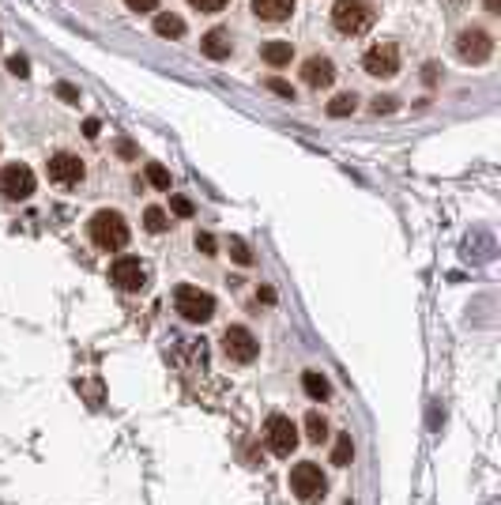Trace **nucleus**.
Masks as SVG:
<instances>
[{
    "label": "nucleus",
    "mask_w": 501,
    "mask_h": 505,
    "mask_svg": "<svg viewBox=\"0 0 501 505\" xmlns=\"http://www.w3.org/2000/svg\"><path fill=\"white\" fill-rule=\"evenodd\" d=\"M87 230H91V242L99 245L102 253H121L128 245V223H125V215L113 212V207L94 212L91 223H87Z\"/></svg>",
    "instance_id": "obj_1"
},
{
    "label": "nucleus",
    "mask_w": 501,
    "mask_h": 505,
    "mask_svg": "<svg viewBox=\"0 0 501 505\" xmlns=\"http://www.w3.org/2000/svg\"><path fill=\"white\" fill-rule=\"evenodd\" d=\"M174 309L189 320V324H207V320L215 317V298L207 291H200V287H192V283H181L174 291Z\"/></svg>",
    "instance_id": "obj_2"
},
{
    "label": "nucleus",
    "mask_w": 501,
    "mask_h": 505,
    "mask_svg": "<svg viewBox=\"0 0 501 505\" xmlns=\"http://www.w3.org/2000/svg\"><path fill=\"white\" fill-rule=\"evenodd\" d=\"M290 491L298 494L302 505H317L328 494V479L320 475V468L313 460H305V464H294V471H290Z\"/></svg>",
    "instance_id": "obj_3"
},
{
    "label": "nucleus",
    "mask_w": 501,
    "mask_h": 505,
    "mask_svg": "<svg viewBox=\"0 0 501 505\" xmlns=\"http://www.w3.org/2000/svg\"><path fill=\"white\" fill-rule=\"evenodd\" d=\"M374 23V8L366 0H336L332 4V27L339 34H362Z\"/></svg>",
    "instance_id": "obj_4"
},
{
    "label": "nucleus",
    "mask_w": 501,
    "mask_h": 505,
    "mask_svg": "<svg viewBox=\"0 0 501 505\" xmlns=\"http://www.w3.org/2000/svg\"><path fill=\"white\" fill-rule=\"evenodd\" d=\"M264 437H268V449L276 456H290L298 449V426L290 415H268V422H264Z\"/></svg>",
    "instance_id": "obj_5"
},
{
    "label": "nucleus",
    "mask_w": 501,
    "mask_h": 505,
    "mask_svg": "<svg viewBox=\"0 0 501 505\" xmlns=\"http://www.w3.org/2000/svg\"><path fill=\"white\" fill-rule=\"evenodd\" d=\"M362 68H366L369 76H377V79H392L396 72H400V50H396V42L369 45L366 57H362Z\"/></svg>",
    "instance_id": "obj_6"
},
{
    "label": "nucleus",
    "mask_w": 501,
    "mask_h": 505,
    "mask_svg": "<svg viewBox=\"0 0 501 505\" xmlns=\"http://www.w3.org/2000/svg\"><path fill=\"white\" fill-rule=\"evenodd\" d=\"M456 53H460V61H467V64H487L490 53H494V42H490L487 30L467 27V30H460V38H456Z\"/></svg>",
    "instance_id": "obj_7"
},
{
    "label": "nucleus",
    "mask_w": 501,
    "mask_h": 505,
    "mask_svg": "<svg viewBox=\"0 0 501 505\" xmlns=\"http://www.w3.org/2000/svg\"><path fill=\"white\" fill-rule=\"evenodd\" d=\"M34 170H30L27 163H12L0 170V192H4L8 200H27L30 192H34Z\"/></svg>",
    "instance_id": "obj_8"
},
{
    "label": "nucleus",
    "mask_w": 501,
    "mask_h": 505,
    "mask_svg": "<svg viewBox=\"0 0 501 505\" xmlns=\"http://www.w3.org/2000/svg\"><path fill=\"white\" fill-rule=\"evenodd\" d=\"M223 351L234 358V362H253L256 351H260V343H256V336L249 332L245 324H230L223 332Z\"/></svg>",
    "instance_id": "obj_9"
},
{
    "label": "nucleus",
    "mask_w": 501,
    "mask_h": 505,
    "mask_svg": "<svg viewBox=\"0 0 501 505\" xmlns=\"http://www.w3.org/2000/svg\"><path fill=\"white\" fill-rule=\"evenodd\" d=\"M45 174H50V181H57V185H79L83 181V158L72 155V151H57V155L45 163Z\"/></svg>",
    "instance_id": "obj_10"
},
{
    "label": "nucleus",
    "mask_w": 501,
    "mask_h": 505,
    "mask_svg": "<svg viewBox=\"0 0 501 505\" xmlns=\"http://www.w3.org/2000/svg\"><path fill=\"white\" fill-rule=\"evenodd\" d=\"M110 279L121 287V291L136 294V291H143V287H147V268H143L136 256H121V260H113Z\"/></svg>",
    "instance_id": "obj_11"
},
{
    "label": "nucleus",
    "mask_w": 501,
    "mask_h": 505,
    "mask_svg": "<svg viewBox=\"0 0 501 505\" xmlns=\"http://www.w3.org/2000/svg\"><path fill=\"white\" fill-rule=\"evenodd\" d=\"M302 79H305V87H332V79H336V64L328 61V57H309L302 64Z\"/></svg>",
    "instance_id": "obj_12"
},
{
    "label": "nucleus",
    "mask_w": 501,
    "mask_h": 505,
    "mask_svg": "<svg viewBox=\"0 0 501 505\" xmlns=\"http://www.w3.org/2000/svg\"><path fill=\"white\" fill-rule=\"evenodd\" d=\"M249 4H253V15L264 23H283L294 12V0H249Z\"/></svg>",
    "instance_id": "obj_13"
},
{
    "label": "nucleus",
    "mask_w": 501,
    "mask_h": 505,
    "mask_svg": "<svg viewBox=\"0 0 501 505\" xmlns=\"http://www.w3.org/2000/svg\"><path fill=\"white\" fill-rule=\"evenodd\" d=\"M200 50H204L212 61H226V57H230V50H234V42H230V30H223V27L207 30V34L200 38Z\"/></svg>",
    "instance_id": "obj_14"
},
{
    "label": "nucleus",
    "mask_w": 501,
    "mask_h": 505,
    "mask_svg": "<svg viewBox=\"0 0 501 505\" xmlns=\"http://www.w3.org/2000/svg\"><path fill=\"white\" fill-rule=\"evenodd\" d=\"M260 57H264V64H272V68H283V64H290V57H294V45L290 42H264Z\"/></svg>",
    "instance_id": "obj_15"
},
{
    "label": "nucleus",
    "mask_w": 501,
    "mask_h": 505,
    "mask_svg": "<svg viewBox=\"0 0 501 505\" xmlns=\"http://www.w3.org/2000/svg\"><path fill=\"white\" fill-rule=\"evenodd\" d=\"M302 389H305V396H313V400H328L332 384H328V378L320 370H305L302 373Z\"/></svg>",
    "instance_id": "obj_16"
},
{
    "label": "nucleus",
    "mask_w": 501,
    "mask_h": 505,
    "mask_svg": "<svg viewBox=\"0 0 501 505\" xmlns=\"http://www.w3.org/2000/svg\"><path fill=\"white\" fill-rule=\"evenodd\" d=\"M155 34L159 38H181L185 34V19L174 12H159L155 15Z\"/></svg>",
    "instance_id": "obj_17"
},
{
    "label": "nucleus",
    "mask_w": 501,
    "mask_h": 505,
    "mask_svg": "<svg viewBox=\"0 0 501 505\" xmlns=\"http://www.w3.org/2000/svg\"><path fill=\"white\" fill-rule=\"evenodd\" d=\"M305 437H309L313 445H320L328 437V422H325V415L320 411H309L305 415Z\"/></svg>",
    "instance_id": "obj_18"
},
{
    "label": "nucleus",
    "mask_w": 501,
    "mask_h": 505,
    "mask_svg": "<svg viewBox=\"0 0 501 505\" xmlns=\"http://www.w3.org/2000/svg\"><path fill=\"white\" fill-rule=\"evenodd\" d=\"M143 227H147L151 234H163V230L170 227V215L163 212V207H155V204H151L147 212H143Z\"/></svg>",
    "instance_id": "obj_19"
},
{
    "label": "nucleus",
    "mask_w": 501,
    "mask_h": 505,
    "mask_svg": "<svg viewBox=\"0 0 501 505\" xmlns=\"http://www.w3.org/2000/svg\"><path fill=\"white\" fill-rule=\"evenodd\" d=\"M351 456H354L351 434H339L336 437V449H332V464H336V468H347V464H351Z\"/></svg>",
    "instance_id": "obj_20"
},
{
    "label": "nucleus",
    "mask_w": 501,
    "mask_h": 505,
    "mask_svg": "<svg viewBox=\"0 0 501 505\" xmlns=\"http://www.w3.org/2000/svg\"><path fill=\"white\" fill-rule=\"evenodd\" d=\"M354 106H358V99H354V91H347V94H336V99L328 102V114L347 117V114H354Z\"/></svg>",
    "instance_id": "obj_21"
},
{
    "label": "nucleus",
    "mask_w": 501,
    "mask_h": 505,
    "mask_svg": "<svg viewBox=\"0 0 501 505\" xmlns=\"http://www.w3.org/2000/svg\"><path fill=\"white\" fill-rule=\"evenodd\" d=\"M226 253H230L234 264H241V268H249V264H253V253H249V245L241 242V238H226Z\"/></svg>",
    "instance_id": "obj_22"
},
{
    "label": "nucleus",
    "mask_w": 501,
    "mask_h": 505,
    "mask_svg": "<svg viewBox=\"0 0 501 505\" xmlns=\"http://www.w3.org/2000/svg\"><path fill=\"white\" fill-rule=\"evenodd\" d=\"M147 181L155 189H170V170L163 163H147Z\"/></svg>",
    "instance_id": "obj_23"
},
{
    "label": "nucleus",
    "mask_w": 501,
    "mask_h": 505,
    "mask_svg": "<svg viewBox=\"0 0 501 505\" xmlns=\"http://www.w3.org/2000/svg\"><path fill=\"white\" fill-rule=\"evenodd\" d=\"M264 87H268L272 94H279V99H287V102H294V87L287 83V79H279V76H268L264 79Z\"/></svg>",
    "instance_id": "obj_24"
},
{
    "label": "nucleus",
    "mask_w": 501,
    "mask_h": 505,
    "mask_svg": "<svg viewBox=\"0 0 501 505\" xmlns=\"http://www.w3.org/2000/svg\"><path fill=\"white\" fill-rule=\"evenodd\" d=\"M8 72H12V76H30V61L23 57V53H15V57H8Z\"/></svg>",
    "instance_id": "obj_25"
},
{
    "label": "nucleus",
    "mask_w": 501,
    "mask_h": 505,
    "mask_svg": "<svg viewBox=\"0 0 501 505\" xmlns=\"http://www.w3.org/2000/svg\"><path fill=\"white\" fill-rule=\"evenodd\" d=\"M192 8H196V12H204V15H212V12H223L226 4H230V0H189Z\"/></svg>",
    "instance_id": "obj_26"
},
{
    "label": "nucleus",
    "mask_w": 501,
    "mask_h": 505,
    "mask_svg": "<svg viewBox=\"0 0 501 505\" xmlns=\"http://www.w3.org/2000/svg\"><path fill=\"white\" fill-rule=\"evenodd\" d=\"M196 249L204 256H215V238L207 234V230H196Z\"/></svg>",
    "instance_id": "obj_27"
},
{
    "label": "nucleus",
    "mask_w": 501,
    "mask_h": 505,
    "mask_svg": "<svg viewBox=\"0 0 501 505\" xmlns=\"http://www.w3.org/2000/svg\"><path fill=\"white\" fill-rule=\"evenodd\" d=\"M57 99H64L68 106H79V91L72 83H57Z\"/></svg>",
    "instance_id": "obj_28"
},
{
    "label": "nucleus",
    "mask_w": 501,
    "mask_h": 505,
    "mask_svg": "<svg viewBox=\"0 0 501 505\" xmlns=\"http://www.w3.org/2000/svg\"><path fill=\"white\" fill-rule=\"evenodd\" d=\"M170 207H174V215H181V219H189V215H192V200L189 196H174V200H170Z\"/></svg>",
    "instance_id": "obj_29"
},
{
    "label": "nucleus",
    "mask_w": 501,
    "mask_h": 505,
    "mask_svg": "<svg viewBox=\"0 0 501 505\" xmlns=\"http://www.w3.org/2000/svg\"><path fill=\"white\" fill-rule=\"evenodd\" d=\"M392 110H396L392 94H377V99H374V114H392Z\"/></svg>",
    "instance_id": "obj_30"
},
{
    "label": "nucleus",
    "mask_w": 501,
    "mask_h": 505,
    "mask_svg": "<svg viewBox=\"0 0 501 505\" xmlns=\"http://www.w3.org/2000/svg\"><path fill=\"white\" fill-rule=\"evenodd\" d=\"M125 8L128 12H155L159 0H125Z\"/></svg>",
    "instance_id": "obj_31"
},
{
    "label": "nucleus",
    "mask_w": 501,
    "mask_h": 505,
    "mask_svg": "<svg viewBox=\"0 0 501 505\" xmlns=\"http://www.w3.org/2000/svg\"><path fill=\"white\" fill-rule=\"evenodd\" d=\"M99 132H102V125L94 121V117H87V121H83V136H87V140H99Z\"/></svg>",
    "instance_id": "obj_32"
},
{
    "label": "nucleus",
    "mask_w": 501,
    "mask_h": 505,
    "mask_svg": "<svg viewBox=\"0 0 501 505\" xmlns=\"http://www.w3.org/2000/svg\"><path fill=\"white\" fill-rule=\"evenodd\" d=\"M256 298H260V302H276V291H272V287H260V291H256Z\"/></svg>",
    "instance_id": "obj_33"
},
{
    "label": "nucleus",
    "mask_w": 501,
    "mask_h": 505,
    "mask_svg": "<svg viewBox=\"0 0 501 505\" xmlns=\"http://www.w3.org/2000/svg\"><path fill=\"white\" fill-rule=\"evenodd\" d=\"M117 151H121V155H125V158H128V155H132V151H136V147H132V143H128V140H121V143H117Z\"/></svg>",
    "instance_id": "obj_34"
},
{
    "label": "nucleus",
    "mask_w": 501,
    "mask_h": 505,
    "mask_svg": "<svg viewBox=\"0 0 501 505\" xmlns=\"http://www.w3.org/2000/svg\"><path fill=\"white\" fill-rule=\"evenodd\" d=\"M487 12H498V0H487Z\"/></svg>",
    "instance_id": "obj_35"
}]
</instances>
